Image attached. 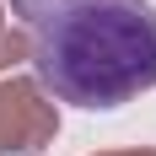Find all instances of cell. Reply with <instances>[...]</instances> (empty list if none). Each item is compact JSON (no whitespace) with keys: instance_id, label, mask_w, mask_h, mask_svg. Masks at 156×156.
I'll return each mask as SVG.
<instances>
[{"instance_id":"1","label":"cell","mask_w":156,"mask_h":156,"mask_svg":"<svg viewBox=\"0 0 156 156\" xmlns=\"http://www.w3.org/2000/svg\"><path fill=\"white\" fill-rule=\"evenodd\" d=\"M54 102L124 108L156 86V5L151 0H5Z\"/></svg>"},{"instance_id":"2","label":"cell","mask_w":156,"mask_h":156,"mask_svg":"<svg viewBox=\"0 0 156 156\" xmlns=\"http://www.w3.org/2000/svg\"><path fill=\"white\" fill-rule=\"evenodd\" d=\"M59 135V102L38 86V76L0 81V156H38Z\"/></svg>"},{"instance_id":"3","label":"cell","mask_w":156,"mask_h":156,"mask_svg":"<svg viewBox=\"0 0 156 156\" xmlns=\"http://www.w3.org/2000/svg\"><path fill=\"white\" fill-rule=\"evenodd\" d=\"M16 59H27V43H22V32L5 22V0H0V70H11Z\"/></svg>"},{"instance_id":"4","label":"cell","mask_w":156,"mask_h":156,"mask_svg":"<svg viewBox=\"0 0 156 156\" xmlns=\"http://www.w3.org/2000/svg\"><path fill=\"white\" fill-rule=\"evenodd\" d=\"M97 156H156V151H145V145H124V151H97Z\"/></svg>"}]
</instances>
